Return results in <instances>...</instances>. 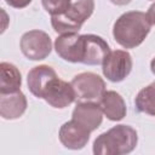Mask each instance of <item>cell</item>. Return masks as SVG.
Masks as SVG:
<instances>
[{"instance_id": "1", "label": "cell", "mask_w": 155, "mask_h": 155, "mask_svg": "<svg viewBox=\"0 0 155 155\" xmlns=\"http://www.w3.org/2000/svg\"><path fill=\"white\" fill-rule=\"evenodd\" d=\"M151 25L147 13L142 11H128L115 21L113 36L122 47L134 48L145 40L150 33Z\"/></svg>"}, {"instance_id": "21", "label": "cell", "mask_w": 155, "mask_h": 155, "mask_svg": "<svg viewBox=\"0 0 155 155\" xmlns=\"http://www.w3.org/2000/svg\"><path fill=\"white\" fill-rule=\"evenodd\" d=\"M150 70H151V73L155 75V57L150 61Z\"/></svg>"}, {"instance_id": "6", "label": "cell", "mask_w": 155, "mask_h": 155, "mask_svg": "<svg viewBox=\"0 0 155 155\" xmlns=\"http://www.w3.org/2000/svg\"><path fill=\"white\" fill-rule=\"evenodd\" d=\"M41 98L45 99L51 107L56 109H63L76 101V94L70 82H67L56 75L47 82L42 91Z\"/></svg>"}, {"instance_id": "17", "label": "cell", "mask_w": 155, "mask_h": 155, "mask_svg": "<svg viewBox=\"0 0 155 155\" xmlns=\"http://www.w3.org/2000/svg\"><path fill=\"white\" fill-rule=\"evenodd\" d=\"M70 1L71 0H41L45 11L50 13L51 17L63 15L68 10Z\"/></svg>"}, {"instance_id": "8", "label": "cell", "mask_w": 155, "mask_h": 155, "mask_svg": "<svg viewBox=\"0 0 155 155\" xmlns=\"http://www.w3.org/2000/svg\"><path fill=\"white\" fill-rule=\"evenodd\" d=\"M54 50L57 54L70 63H82L86 51L85 34L78 33L62 34L54 41Z\"/></svg>"}, {"instance_id": "9", "label": "cell", "mask_w": 155, "mask_h": 155, "mask_svg": "<svg viewBox=\"0 0 155 155\" xmlns=\"http://www.w3.org/2000/svg\"><path fill=\"white\" fill-rule=\"evenodd\" d=\"M91 131L87 130L85 126L79 124L75 120H70L64 122L58 132L59 142L70 150H80L82 149L88 139H90Z\"/></svg>"}, {"instance_id": "10", "label": "cell", "mask_w": 155, "mask_h": 155, "mask_svg": "<svg viewBox=\"0 0 155 155\" xmlns=\"http://www.w3.org/2000/svg\"><path fill=\"white\" fill-rule=\"evenodd\" d=\"M71 119L92 132L101 126L103 121V111L99 104L93 103L92 101L79 102L71 113Z\"/></svg>"}, {"instance_id": "14", "label": "cell", "mask_w": 155, "mask_h": 155, "mask_svg": "<svg viewBox=\"0 0 155 155\" xmlns=\"http://www.w3.org/2000/svg\"><path fill=\"white\" fill-rule=\"evenodd\" d=\"M56 75L57 73L54 71V69L46 64H41L31 68L27 76L28 88L31 92V94H34L38 98H41L42 91L46 87L47 82Z\"/></svg>"}, {"instance_id": "7", "label": "cell", "mask_w": 155, "mask_h": 155, "mask_svg": "<svg viewBox=\"0 0 155 155\" xmlns=\"http://www.w3.org/2000/svg\"><path fill=\"white\" fill-rule=\"evenodd\" d=\"M132 57L127 51L115 50L110 51L109 54L102 63L103 75L111 82H120L125 80L132 70Z\"/></svg>"}, {"instance_id": "3", "label": "cell", "mask_w": 155, "mask_h": 155, "mask_svg": "<svg viewBox=\"0 0 155 155\" xmlns=\"http://www.w3.org/2000/svg\"><path fill=\"white\" fill-rule=\"evenodd\" d=\"M94 0H71L68 10L59 16L51 17V24L56 33L71 34L79 33L82 24L92 16Z\"/></svg>"}, {"instance_id": "11", "label": "cell", "mask_w": 155, "mask_h": 155, "mask_svg": "<svg viewBox=\"0 0 155 155\" xmlns=\"http://www.w3.org/2000/svg\"><path fill=\"white\" fill-rule=\"evenodd\" d=\"M28 107L27 98L22 91L12 93H0V115L5 120L21 117Z\"/></svg>"}, {"instance_id": "5", "label": "cell", "mask_w": 155, "mask_h": 155, "mask_svg": "<svg viewBox=\"0 0 155 155\" xmlns=\"http://www.w3.org/2000/svg\"><path fill=\"white\" fill-rule=\"evenodd\" d=\"M70 84L74 87L76 101L80 102L99 99V97L105 92L104 80L92 71H85L75 75Z\"/></svg>"}, {"instance_id": "16", "label": "cell", "mask_w": 155, "mask_h": 155, "mask_svg": "<svg viewBox=\"0 0 155 155\" xmlns=\"http://www.w3.org/2000/svg\"><path fill=\"white\" fill-rule=\"evenodd\" d=\"M136 109L139 113H144L155 116V81L143 87L134 99Z\"/></svg>"}, {"instance_id": "15", "label": "cell", "mask_w": 155, "mask_h": 155, "mask_svg": "<svg viewBox=\"0 0 155 155\" xmlns=\"http://www.w3.org/2000/svg\"><path fill=\"white\" fill-rule=\"evenodd\" d=\"M22 75L18 68L8 62L0 64V93H12L21 91Z\"/></svg>"}, {"instance_id": "19", "label": "cell", "mask_w": 155, "mask_h": 155, "mask_svg": "<svg viewBox=\"0 0 155 155\" xmlns=\"http://www.w3.org/2000/svg\"><path fill=\"white\" fill-rule=\"evenodd\" d=\"M147 16H148L150 23H151L153 25H155V2H153V4L150 5V7L148 8Z\"/></svg>"}, {"instance_id": "18", "label": "cell", "mask_w": 155, "mask_h": 155, "mask_svg": "<svg viewBox=\"0 0 155 155\" xmlns=\"http://www.w3.org/2000/svg\"><path fill=\"white\" fill-rule=\"evenodd\" d=\"M7 5H10L11 7L15 8H24L27 7L33 0H5Z\"/></svg>"}, {"instance_id": "4", "label": "cell", "mask_w": 155, "mask_h": 155, "mask_svg": "<svg viewBox=\"0 0 155 155\" xmlns=\"http://www.w3.org/2000/svg\"><path fill=\"white\" fill-rule=\"evenodd\" d=\"M22 53L30 61L45 59L52 51V41L47 33L39 29L25 31L19 41Z\"/></svg>"}, {"instance_id": "20", "label": "cell", "mask_w": 155, "mask_h": 155, "mask_svg": "<svg viewBox=\"0 0 155 155\" xmlns=\"http://www.w3.org/2000/svg\"><path fill=\"white\" fill-rule=\"evenodd\" d=\"M114 5H117V6H125V5H128L132 0H110Z\"/></svg>"}, {"instance_id": "12", "label": "cell", "mask_w": 155, "mask_h": 155, "mask_svg": "<svg viewBox=\"0 0 155 155\" xmlns=\"http://www.w3.org/2000/svg\"><path fill=\"white\" fill-rule=\"evenodd\" d=\"M98 104L110 121H120L126 116V103L116 91H107L99 97Z\"/></svg>"}, {"instance_id": "13", "label": "cell", "mask_w": 155, "mask_h": 155, "mask_svg": "<svg viewBox=\"0 0 155 155\" xmlns=\"http://www.w3.org/2000/svg\"><path fill=\"white\" fill-rule=\"evenodd\" d=\"M85 40H86V52L82 64H87V65L102 64L105 57L110 52V47L108 42L102 36L94 34H85Z\"/></svg>"}, {"instance_id": "2", "label": "cell", "mask_w": 155, "mask_h": 155, "mask_svg": "<svg viewBox=\"0 0 155 155\" xmlns=\"http://www.w3.org/2000/svg\"><path fill=\"white\" fill-rule=\"evenodd\" d=\"M138 144L137 131L130 125H116L101 133L93 142L94 155H124Z\"/></svg>"}]
</instances>
